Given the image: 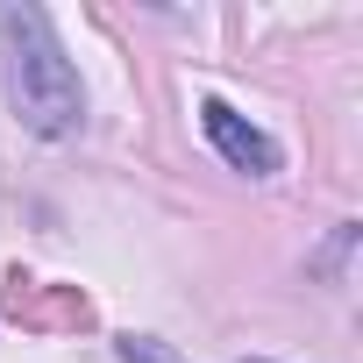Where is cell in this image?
Instances as JSON below:
<instances>
[{"label":"cell","mask_w":363,"mask_h":363,"mask_svg":"<svg viewBox=\"0 0 363 363\" xmlns=\"http://www.w3.org/2000/svg\"><path fill=\"white\" fill-rule=\"evenodd\" d=\"M200 121H207V143H214L235 171H250V178H271V171H278V143H271L257 121H242L228 100H207Z\"/></svg>","instance_id":"cell-2"},{"label":"cell","mask_w":363,"mask_h":363,"mask_svg":"<svg viewBox=\"0 0 363 363\" xmlns=\"http://www.w3.org/2000/svg\"><path fill=\"white\" fill-rule=\"evenodd\" d=\"M121 363H178L157 335H121Z\"/></svg>","instance_id":"cell-3"},{"label":"cell","mask_w":363,"mask_h":363,"mask_svg":"<svg viewBox=\"0 0 363 363\" xmlns=\"http://www.w3.org/2000/svg\"><path fill=\"white\" fill-rule=\"evenodd\" d=\"M8 100H15L22 128H36V135H79V121H86V86L36 8L8 15Z\"/></svg>","instance_id":"cell-1"}]
</instances>
